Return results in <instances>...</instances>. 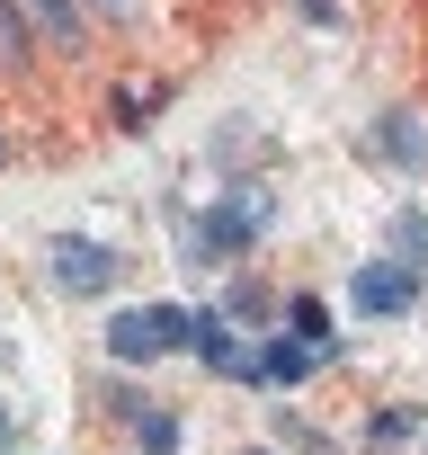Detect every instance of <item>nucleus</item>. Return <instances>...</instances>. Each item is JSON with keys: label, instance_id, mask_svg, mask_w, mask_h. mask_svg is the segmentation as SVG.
<instances>
[{"label": "nucleus", "instance_id": "12", "mask_svg": "<svg viewBox=\"0 0 428 455\" xmlns=\"http://www.w3.org/2000/svg\"><path fill=\"white\" fill-rule=\"evenodd\" d=\"M99 10H107V19H134V0H99Z\"/></svg>", "mask_w": 428, "mask_h": 455}, {"label": "nucleus", "instance_id": "6", "mask_svg": "<svg viewBox=\"0 0 428 455\" xmlns=\"http://www.w3.org/2000/svg\"><path fill=\"white\" fill-rule=\"evenodd\" d=\"M36 28L54 45H81V0H36Z\"/></svg>", "mask_w": 428, "mask_h": 455}, {"label": "nucleus", "instance_id": "5", "mask_svg": "<svg viewBox=\"0 0 428 455\" xmlns=\"http://www.w3.org/2000/svg\"><path fill=\"white\" fill-rule=\"evenodd\" d=\"M321 366V348H304V339H268V357H259V375H277V384H304Z\"/></svg>", "mask_w": 428, "mask_h": 455}, {"label": "nucleus", "instance_id": "2", "mask_svg": "<svg viewBox=\"0 0 428 455\" xmlns=\"http://www.w3.org/2000/svg\"><path fill=\"white\" fill-rule=\"evenodd\" d=\"M259 223H268V196H259V188H242L233 205H214V214H205V233H196V259L214 268L224 251H242V242L259 233Z\"/></svg>", "mask_w": 428, "mask_h": 455}, {"label": "nucleus", "instance_id": "8", "mask_svg": "<svg viewBox=\"0 0 428 455\" xmlns=\"http://www.w3.org/2000/svg\"><path fill=\"white\" fill-rule=\"evenodd\" d=\"M392 242H401V268H428V214H401Z\"/></svg>", "mask_w": 428, "mask_h": 455}, {"label": "nucleus", "instance_id": "11", "mask_svg": "<svg viewBox=\"0 0 428 455\" xmlns=\"http://www.w3.org/2000/svg\"><path fill=\"white\" fill-rule=\"evenodd\" d=\"M0 54H28V28H19V0H0Z\"/></svg>", "mask_w": 428, "mask_h": 455}, {"label": "nucleus", "instance_id": "7", "mask_svg": "<svg viewBox=\"0 0 428 455\" xmlns=\"http://www.w3.org/2000/svg\"><path fill=\"white\" fill-rule=\"evenodd\" d=\"M384 152H392L401 170H419V161H428V143H419V125H410V116H384Z\"/></svg>", "mask_w": 428, "mask_h": 455}, {"label": "nucleus", "instance_id": "4", "mask_svg": "<svg viewBox=\"0 0 428 455\" xmlns=\"http://www.w3.org/2000/svg\"><path fill=\"white\" fill-rule=\"evenodd\" d=\"M410 295H419V268H401V259L357 268V313H410Z\"/></svg>", "mask_w": 428, "mask_h": 455}, {"label": "nucleus", "instance_id": "13", "mask_svg": "<svg viewBox=\"0 0 428 455\" xmlns=\"http://www.w3.org/2000/svg\"><path fill=\"white\" fill-rule=\"evenodd\" d=\"M10 428H19V419H10V411H0V437H10Z\"/></svg>", "mask_w": 428, "mask_h": 455}, {"label": "nucleus", "instance_id": "10", "mask_svg": "<svg viewBox=\"0 0 428 455\" xmlns=\"http://www.w3.org/2000/svg\"><path fill=\"white\" fill-rule=\"evenodd\" d=\"M134 437H143L152 455H170V446H178V419H170V411H134Z\"/></svg>", "mask_w": 428, "mask_h": 455}, {"label": "nucleus", "instance_id": "9", "mask_svg": "<svg viewBox=\"0 0 428 455\" xmlns=\"http://www.w3.org/2000/svg\"><path fill=\"white\" fill-rule=\"evenodd\" d=\"M295 339H304V348H321V357H330V313H321V304H313V295H304V304H295Z\"/></svg>", "mask_w": 428, "mask_h": 455}, {"label": "nucleus", "instance_id": "1", "mask_svg": "<svg viewBox=\"0 0 428 455\" xmlns=\"http://www.w3.org/2000/svg\"><path fill=\"white\" fill-rule=\"evenodd\" d=\"M187 331H196V322H187L178 304H143V313H116V322H107V348H116L125 366H152V357H170Z\"/></svg>", "mask_w": 428, "mask_h": 455}, {"label": "nucleus", "instance_id": "3", "mask_svg": "<svg viewBox=\"0 0 428 455\" xmlns=\"http://www.w3.org/2000/svg\"><path fill=\"white\" fill-rule=\"evenodd\" d=\"M54 286L63 295H99V286H116V259L99 242H54Z\"/></svg>", "mask_w": 428, "mask_h": 455}]
</instances>
